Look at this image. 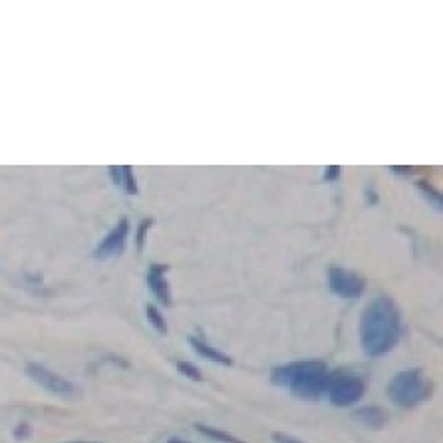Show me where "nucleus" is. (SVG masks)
<instances>
[{"label":"nucleus","mask_w":443,"mask_h":443,"mask_svg":"<svg viewBox=\"0 0 443 443\" xmlns=\"http://www.w3.org/2000/svg\"><path fill=\"white\" fill-rule=\"evenodd\" d=\"M433 394V382L420 370L410 368L392 377L388 384V397L397 408H415L427 402Z\"/></svg>","instance_id":"7ed1b4c3"},{"label":"nucleus","mask_w":443,"mask_h":443,"mask_svg":"<svg viewBox=\"0 0 443 443\" xmlns=\"http://www.w3.org/2000/svg\"><path fill=\"white\" fill-rule=\"evenodd\" d=\"M175 368H177V372H179L181 376L189 377V380H193V382H201V380H203L201 370H199L195 364H191V362L179 360L177 364H175Z\"/></svg>","instance_id":"2eb2a0df"},{"label":"nucleus","mask_w":443,"mask_h":443,"mask_svg":"<svg viewBox=\"0 0 443 443\" xmlns=\"http://www.w3.org/2000/svg\"><path fill=\"white\" fill-rule=\"evenodd\" d=\"M328 288L330 293H334L340 298L354 300V298H360L364 295L366 280L352 270H346L344 266L332 264L328 268Z\"/></svg>","instance_id":"423d86ee"},{"label":"nucleus","mask_w":443,"mask_h":443,"mask_svg":"<svg viewBox=\"0 0 443 443\" xmlns=\"http://www.w3.org/2000/svg\"><path fill=\"white\" fill-rule=\"evenodd\" d=\"M130 230H132L130 219L121 217V219L115 223L114 229L110 230V233L99 241V245L96 246V250H94V257L99 259V261L117 257V255L124 250V246H126V241H128V237H130Z\"/></svg>","instance_id":"0eeeda50"},{"label":"nucleus","mask_w":443,"mask_h":443,"mask_svg":"<svg viewBox=\"0 0 443 443\" xmlns=\"http://www.w3.org/2000/svg\"><path fill=\"white\" fill-rule=\"evenodd\" d=\"M366 392V382L360 374L352 370H334L328 372V386L326 394L332 406L338 408H350L358 404Z\"/></svg>","instance_id":"20e7f679"},{"label":"nucleus","mask_w":443,"mask_h":443,"mask_svg":"<svg viewBox=\"0 0 443 443\" xmlns=\"http://www.w3.org/2000/svg\"><path fill=\"white\" fill-rule=\"evenodd\" d=\"M24 370H26V374H28L30 380H34L38 386H42L44 390H48L52 394L62 395V397H78L82 394L80 386H76L74 382H70L64 376L48 370L40 362H28Z\"/></svg>","instance_id":"39448f33"},{"label":"nucleus","mask_w":443,"mask_h":443,"mask_svg":"<svg viewBox=\"0 0 443 443\" xmlns=\"http://www.w3.org/2000/svg\"><path fill=\"white\" fill-rule=\"evenodd\" d=\"M273 384L288 388L298 400L316 402L326 394L328 386V368L320 360H304L284 364L273 370Z\"/></svg>","instance_id":"f03ea898"},{"label":"nucleus","mask_w":443,"mask_h":443,"mask_svg":"<svg viewBox=\"0 0 443 443\" xmlns=\"http://www.w3.org/2000/svg\"><path fill=\"white\" fill-rule=\"evenodd\" d=\"M187 342L191 344V348L197 352L201 358L215 362V364H223V366H233V358H230L229 354H225L223 350L215 348V346L209 344L207 340H203V338H199V336H189Z\"/></svg>","instance_id":"1a4fd4ad"},{"label":"nucleus","mask_w":443,"mask_h":443,"mask_svg":"<svg viewBox=\"0 0 443 443\" xmlns=\"http://www.w3.org/2000/svg\"><path fill=\"white\" fill-rule=\"evenodd\" d=\"M151 227H153V219H144L137 225V230H135V246H137V250H144V246L148 243V233Z\"/></svg>","instance_id":"dca6fc26"},{"label":"nucleus","mask_w":443,"mask_h":443,"mask_svg":"<svg viewBox=\"0 0 443 443\" xmlns=\"http://www.w3.org/2000/svg\"><path fill=\"white\" fill-rule=\"evenodd\" d=\"M364 195H366V201H368L372 207H374V205H377L380 195H377V191L374 189V187H372V185H368V187H366V193H364Z\"/></svg>","instance_id":"4be33fe9"},{"label":"nucleus","mask_w":443,"mask_h":443,"mask_svg":"<svg viewBox=\"0 0 443 443\" xmlns=\"http://www.w3.org/2000/svg\"><path fill=\"white\" fill-rule=\"evenodd\" d=\"M402 336V314L388 296L374 298L360 316V346L366 356L380 358L392 352Z\"/></svg>","instance_id":"f257e3e1"},{"label":"nucleus","mask_w":443,"mask_h":443,"mask_svg":"<svg viewBox=\"0 0 443 443\" xmlns=\"http://www.w3.org/2000/svg\"><path fill=\"white\" fill-rule=\"evenodd\" d=\"M273 440H275V443H304L300 442V440H296V437H293V435H288V433H280V431L273 433Z\"/></svg>","instance_id":"6ab92c4d"},{"label":"nucleus","mask_w":443,"mask_h":443,"mask_svg":"<svg viewBox=\"0 0 443 443\" xmlns=\"http://www.w3.org/2000/svg\"><path fill=\"white\" fill-rule=\"evenodd\" d=\"M167 264H149L148 268V286L151 295L155 296L164 306H171V286L167 282Z\"/></svg>","instance_id":"6e6552de"},{"label":"nucleus","mask_w":443,"mask_h":443,"mask_svg":"<svg viewBox=\"0 0 443 443\" xmlns=\"http://www.w3.org/2000/svg\"><path fill=\"white\" fill-rule=\"evenodd\" d=\"M108 173H110V179L114 181L115 185L119 187V181H121V165H110V167H108Z\"/></svg>","instance_id":"aec40b11"},{"label":"nucleus","mask_w":443,"mask_h":443,"mask_svg":"<svg viewBox=\"0 0 443 443\" xmlns=\"http://www.w3.org/2000/svg\"><path fill=\"white\" fill-rule=\"evenodd\" d=\"M195 429H197L199 433L203 435V437H207V440H213L217 443H245L243 440H239V437H235V435H230L227 431H223V429H219V427H211V426H203V424H195Z\"/></svg>","instance_id":"9b49d317"},{"label":"nucleus","mask_w":443,"mask_h":443,"mask_svg":"<svg viewBox=\"0 0 443 443\" xmlns=\"http://www.w3.org/2000/svg\"><path fill=\"white\" fill-rule=\"evenodd\" d=\"M340 175H342V167H340V165H326V167H324V175H322V179L332 183V181L340 179Z\"/></svg>","instance_id":"a211bd4d"},{"label":"nucleus","mask_w":443,"mask_h":443,"mask_svg":"<svg viewBox=\"0 0 443 443\" xmlns=\"http://www.w3.org/2000/svg\"><path fill=\"white\" fill-rule=\"evenodd\" d=\"M417 189H420V193L426 197L427 203H429L437 213H442L443 211L442 191H440V189H435L429 181H417Z\"/></svg>","instance_id":"f8f14e48"},{"label":"nucleus","mask_w":443,"mask_h":443,"mask_svg":"<svg viewBox=\"0 0 443 443\" xmlns=\"http://www.w3.org/2000/svg\"><path fill=\"white\" fill-rule=\"evenodd\" d=\"M12 435H14V440H18V442H24V440H28L32 435V427H30V424H26V422H20L14 427Z\"/></svg>","instance_id":"f3484780"},{"label":"nucleus","mask_w":443,"mask_h":443,"mask_svg":"<svg viewBox=\"0 0 443 443\" xmlns=\"http://www.w3.org/2000/svg\"><path fill=\"white\" fill-rule=\"evenodd\" d=\"M388 169H390V171H394V173H400V175H410V173H415V167H410V165H390Z\"/></svg>","instance_id":"412c9836"},{"label":"nucleus","mask_w":443,"mask_h":443,"mask_svg":"<svg viewBox=\"0 0 443 443\" xmlns=\"http://www.w3.org/2000/svg\"><path fill=\"white\" fill-rule=\"evenodd\" d=\"M119 187L124 189L126 195H137L139 193V185L135 179V173H133L132 165H121V181H119Z\"/></svg>","instance_id":"ddd939ff"},{"label":"nucleus","mask_w":443,"mask_h":443,"mask_svg":"<svg viewBox=\"0 0 443 443\" xmlns=\"http://www.w3.org/2000/svg\"><path fill=\"white\" fill-rule=\"evenodd\" d=\"M356 420L370 429H382L384 424L388 422V415L380 406H366L356 411Z\"/></svg>","instance_id":"9d476101"},{"label":"nucleus","mask_w":443,"mask_h":443,"mask_svg":"<svg viewBox=\"0 0 443 443\" xmlns=\"http://www.w3.org/2000/svg\"><path fill=\"white\" fill-rule=\"evenodd\" d=\"M70 443H94V442H70Z\"/></svg>","instance_id":"b1692460"},{"label":"nucleus","mask_w":443,"mask_h":443,"mask_svg":"<svg viewBox=\"0 0 443 443\" xmlns=\"http://www.w3.org/2000/svg\"><path fill=\"white\" fill-rule=\"evenodd\" d=\"M167 443H189V442H185V440H179V437H171V440H167Z\"/></svg>","instance_id":"5701e85b"},{"label":"nucleus","mask_w":443,"mask_h":443,"mask_svg":"<svg viewBox=\"0 0 443 443\" xmlns=\"http://www.w3.org/2000/svg\"><path fill=\"white\" fill-rule=\"evenodd\" d=\"M146 314H148V322L151 324V328L159 334H167V322H165L164 314L159 312V308L155 304H148L146 306Z\"/></svg>","instance_id":"4468645a"}]
</instances>
